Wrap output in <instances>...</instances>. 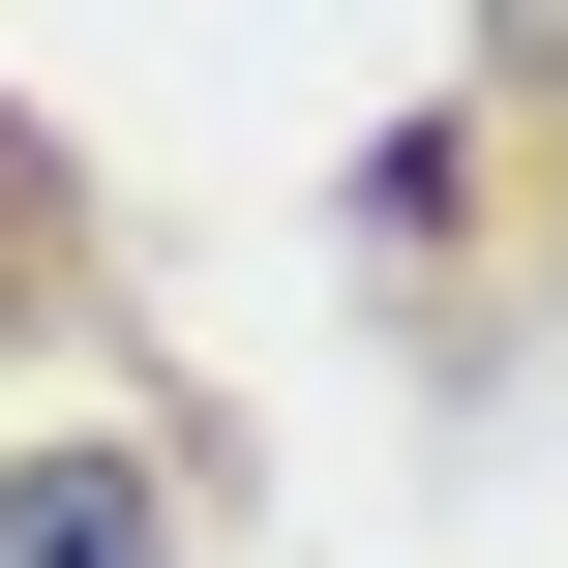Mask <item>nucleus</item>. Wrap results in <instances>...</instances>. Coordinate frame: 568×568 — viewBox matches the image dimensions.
Returning <instances> with one entry per match:
<instances>
[{
    "instance_id": "1",
    "label": "nucleus",
    "mask_w": 568,
    "mask_h": 568,
    "mask_svg": "<svg viewBox=\"0 0 568 568\" xmlns=\"http://www.w3.org/2000/svg\"><path fill=\"white\" fill-rule=\"evenodd\" d=\"M0 568H180L150 449H30V479H0Z\"/></svg>"
}]
</instances>
